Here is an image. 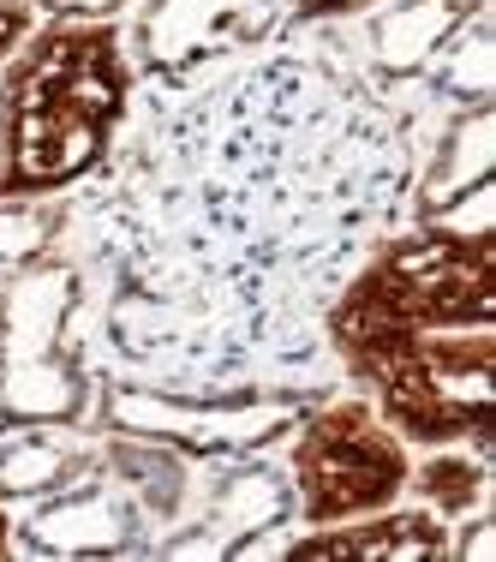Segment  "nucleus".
I'll return each instance as SVG.
<instances>
[{"mask_svg":"<svg viewBox=\"0 0 496 562\" xmlns=\"http://www.w3.org/2000/svg\"><path fill=\"white\" fill-rule=\"evenodd\" d=\"M97 173L102 336L150 390L222 395L324 366V312L395 234L419 150L395 102L317 43L156 85Z\"/></svg>","mask_w":496,"mask_h":562,"instance_id":"f257e3e1","label":"nucleus"},{"mask_svg":"<svg viewBox=\"0 0 496 562\" xmlns=\"http://www.w3.org/2000/svg\"><path fill=\"white\" fill-rule=\"evenodd\" d=\"M138 72L114 19H48L0 78V204L48 198L109 162Z\"/></svg>","mask_w":496,"mask_h":562,"instance_id":"f03ea898","label":"nucleus"},{"mask_svg":"<svg viewBox=\"0 0 496 562\" xmlns=\"http://www.w3.org/2000/svg\"><path fill=\"white\" fill-rule=\"evenodd\" d=\"M496 324V234L491 222L442 227L425 222L413 234H383L341 281L324 312V341L335 359L401 336L437 329H491Z\"/></svg>","mask_w":496,"mask_h":562,"instance_id":"7ed1b4c3","label":"nucleus"},{"mask_svg":"<svg viewBox=\"0 0 496 562\" xmlns=\"http://www.w3.org/2000/svg\"><path fill=\"white\" fill-rule=\"evenodd\" d=\"M491 329L401 336L341 359L347 378L371 390V407L401 443H473L491 449Z\"/></svg>","mask_w":496,"mask_h":562,"instance_id":"20e7f679","label":"nucleus"},{"mask_svg":"<svg viewBox=\"0 0 496 562\" xmlns=\"http://www.w3.org/2000/svg\"><path fill=\"white\" fill-rule=\"evenodd\" d=\"M407 443L377 419L371 401H329L305 419L293 443V491L305 527L377 515L407 491Z\"/></svg>","mask_w":496,"mask_h":562,"instance_id":"39448f33","label":"nucleus"},{"mask_svg":"<svg viewBox=\"0 0 496 562\" xmlns=\"http://www.w3.org/2000/svg\"><path fill=\"white\" fill-rule=\"evenodd\" d=\"M258 36H270L263 0H150L138 19L144 72L156 85L210 72V66L234 60L239 48H251Z\"/></svg>","mask_w":496,"mask_h":562,"instance_id":"423d86ee","label":"nucleus"},{"mask_svg":"<svg viewBox=\"0 0 496 562\" xmlns=\"http://www.w3.org/2000/svg\"><path fill=\"white\" fill-rule=\"evenodd\" d=\"M288 557H359V562H437L449 557V527L431 515H419V508H407V515H359L353 527L347 520H335V527H317L305 532V539L288 544Z\"/></svg>","mask_w":496,"mask_h":562,"instance_id":"0eeeda50","label":"nucleus"},{"mask_svg":"<svg viewBox=\"0 0 496 562\" xmlns=\"http://www.w3.org/2000/svg\"><path fill=\"white\" fill-rule=\"evenodd\" d=\"M407 485H419L425 497L437 508H449V515H461V508H473L485 497V461H461V454H437L431 467H425L419 479H407Z\"/></svg>","mask_w":496,"mask_h":562,"instance_id":"6e6552de","label":"nucleus"},{"mask_svg":"<svg viewBox=\"0 0 496 562\" xmlns=\"http://www.w3.org/2000/svg\"><path fill=\"white\" fill-rule=\"evenodd\" d=\"M31 24H36V12L24 7V0H0V66L19 55V43L31 36Z\"/></svg>","mask_w":496,"mask_h":562,"instance_id":"1a4fd4ad","label":"nucleus"},{"mask_svg":"<svg viewBox=\"0 0 496 562\" xmlns=\"http://www.w3.org/2000/svg\"><path fill=\"white\" fill-rule=\"evenodd\" d=\"M120 7H126V0H43L48 19H90V24L114 19Z\"/></svg>","mask_w":496,"mask_h":562,"instance_id":"9d476101","label":"nucleus"},{"mask_svg":"<svg viewBox=\"0 0 496 562\" xmlns=\"http://www.w3.org/2000/svg\"><path fill=\"white\" fill-rule=\"evenodd\" d=\"M300 19H341V12H359V7H371V0H288Z\"/></svg>","mask_w":496,"mask_h":562,"instance_id":"9b49d317","label":"nucleus"},{"mask_svg":"<svg viewBox=\"0 0 496 562\" xmlns=\"http://www.w3.org/2000/svg\"><path fill=\"white\" fill-rule=\"evenodd\" d=\"M12 551V527H7V515H0V557Z\"/></svg>","mask_w":496,"mask_h":562,"instance_id":"f8f14e48","label":"nucleus"}]
</instances>
